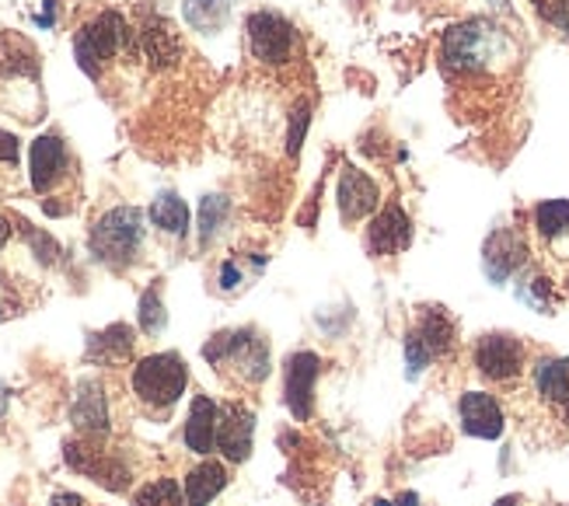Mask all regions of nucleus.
I'll use <instances>...</instances> for the list:
<instances>
[{
  "mask_svg": "<svg viewBox=\"0 0 569 506\" xmlns=\"http://www.w3.org/2000/svg\"><path fill=\"white\" fill-rule=\"evenodd\" d=\"M531 4L556 32H562L569 39V0H531Z\"/></svg>",
  "mask_w": 569,
  "mask_h": 506,
  "instance_id": "nucleus-29",
  "label": "nucleus"
},
{
  "mask_svg": "<svg viewBox=\"0 0 569 506\" xmlns=\"http://www.w3.org/2000/svg\"><path fill=\"white\" fill-rule=\"evenodd\" d=\"M217 416H220V405L207 395H196L192 398V409H189V419H186V447L192 454H207L217 447Z\"/></svg>",
  "mask_w": 569,
  "mask_h": 506,
  "instance_id": "nucleus-19",
  "label": "nucleus"
},
{
  "mask_svg": "<svg viewBox=\"0 0 569 506\" xmlns=\"http://www.w3.org/2000/svg\"><path fill=\"white\" fill-rule=\"evenodd\" d=\"M18 161V137L0 130V165H14Z\"/></svg>",
  "mask_w": 569,
  "mask_h": 506,
  "instance_id": "nucleus-33",
  "label": "nucleus"
},
{
  "mask_svg": "<svg viewBox=\"0 0 569 506\" xmlns=\"http://www.w3.org/2000/svg\"><path fill=\"white\" fill-rule=\"evenodd\" d=\"M8 238H11V224H8L4 217H0V248L8 245Z\"/></svg>",
  "mask_w": 569,
  "mask_h": 506,
  "instance_id": "nucleus-36",
  "label": "nucleus"
},
{
  "mask_svg": "<svg viewBox=\"0 0 569 506\" xmlns=\"http://www.w3.org/2000/svg\"><path fill=\"white\" fill-rule=\"evenodd\" d=\"M24 227V235H29V245L39 251V259L42 262H57V256H60V248H57V241L49 238V235H42V231H32L29 224H21Z\"/></svg>",
  "mask_w": 569,
  "mask_h": 506,
  "instance_id": "nucleus-32",
  "label": "nucleus"
},
{
  "mask_svg": "<svg viewBox=\"0 0 569 506\" xmlns=\"http://www.w3.org/2000/svg\"><path fill=\"white\" fill-rule=\"evenodd\" d=\"M412 241V220L399 202H388V207L375 217L367 231V251L370 256H395V251H406Z\"/></svg>",
  "mask_w": 569,
  "mask_h": 506,
  "instance_id": "nucleus-15",
  "label": "nucleus"
},
{
  "mask_svg": "<svg viewBox=\"0 0 569 506\" xmlns=\"http://www.w3.org/2000/svg\"><path fill=\"white\" fill-rule=\"evenodd\" d=\"M455 349V321L443 308H423L406 336V367L409 377H419L433 360L451 357Z\"/></svg>",
  "mask_w": 569,
  "mask_h": 506,
  "instance_id": "nucleus-6",
  "label": "nucleus"
},
{
  "mask_svg": "<svg viewBox=\"0 0 569 506\" xmlns=\"http://www.w3.org/2000/svg\"><path fill=\"white\" fill-rule=\"evenodd\" d=\"M321 374V360L318 353L311 349H301L293 353L287 360V381H283V395H287V409L293 413V419H311V409H315V381Z\"/></svg>",
  "mask_w": 569,
  "mask_h": 506,
  "instance_id": "nucleus-11",
  "label": "nucleus"
},
{
  "mask_svg": "<svg viewBox=\"0 0 569 506\" xmlns=\"http://www.w3.org/2000/svg\"><path fill=\"white\" fill-rule=\"evenodd\" d=\"M151 220H154V227H161L164 235H186L189 231V207L176 192H161L151 202Z\"/></svg>",
  "mask_w": 569,
  "mask_h": 506,
  "instance_id": "nucleus-23",
  "label": "nucleus"
},
{
  "mask_svg": "<svg viewBox=\"0 0 569 506\" xmlns=\"http://www.w3.org/2000/svg\"><path fill=\"white\" fill-rule=\"evenodd\" d=\"M461 429L476 440H500L507 429V416L497 395L489 391H465L458 401Z\"/></svg>",
  "mask_w": 569,
  "mask_h": 506,
  "instance_id": "nucleus-9",
  "label": "nucleus"
},
{
  "mask_svg": "<svg viewBox=\"0 0 569 506\" xmlns=\"http://www.w3.org/2000/svg\"><path fill=\"white\" fill-rule=\"evenodd\" d=\"M67 168V147L57 133H46L32 143V189L46 192L60 182Z\"/></svg>",
  "mask_w": 569,
  "mask_h": 506,
  "instance_id": "nucleus-20",
  "label": "nucleus"
},
{
  "mask_svg": "<svg viewBox=\"0 0 569 506\" xmlns=\"http://www.w3.org/2000/svg\"><path fill=\"white\" fill-rule=\"evenodd\" d=\"M517 294H521L528 304H535L538 311H549L552 308V284L546 280V276H531V280L521 290H517Z\"/></svg>",
  "mask_w": 569,
  "mask_h": 506,
  "instance_id": "nucleus-30",
  "label": "nucleus"
},
{
  "mask_svg": "<svg viewBox=\"0 0 569 506\" xmlns=\"http://www.w3.org/2000/svg\"><path fill=\"white\" fill-rule=\"evenodd\" d=\"M189 385V367L179 353H154L133 367V391L151 409H168L182 398Z\"/></svg>",
  "mask_w": 569,
  "mask_h": 506,
  "instance_id": "nucleus-4",
  "label": "nucleus"
},
{
  "mask_svg": "<svg viewBox=\"0 0 569 506\" xmlns=\"http://www.w3.org/2000/svg\"><path fill=\"white\" fill-rule=\"evenodd\" d=\"M241 284V272L234 266V259H228L224 266H220V290H234Z\"/></svg>",
  "mask_w": 569,
  "mask_h": 506,
  "instance_id": "nucleus-34",
  "label": "nucleus"
},
{
  "mask_svg": "<svg viewBox=\"0 0 569 506\" xmlns=\"http://www.w3.org/2000/svg\"><path fill=\"white\" fill-rule=\"evenodd\" d=\"M252 437H256V416L238 401H228L217 416V450L228 462L241 465L252 454Z\"/></svg>",
  "mask_w": 569,
  "mask_h": 506,
  "instance_id": "nucleus-12",
  "label": "nucleus"
},
{
  "mask_svg": "<svg viewBox=\"0 0 569 506\" xmlns=\"http://www.w3.org/2000/svg\"><path fill=\"white\" fill-rule=\"evenodd\" d=\"M49 506H84V499L78 493H57Z\"/></svg>",
  "mask_w": 569,
  "mask_h": 506,
  "instance_id": "nucleus-35",
  "label": "nucleus"
},
{
  "mask_svg": "<svg viewBox=\"0 0 569 506\" xmlns=\"http://www.w3.org/2000/svg\"><path fill=\"white\" fill-rule=\"evenodd\" d=\"M164 325H168V315H164V304H161V287L154 284L140 297V328L147 336H158Z\"/></svg>",
  "mask_w": 569,
  "mask_h": 506,
  "instance_id": "nucleus-28",
  "label": "nucleus"
},
{
  "mask_svg": "<svg viewBox=\"0 0 569 506\" xmlns=\"http://www.w3.org/2000/svg\"><path fill=\"white\" fill-rule=\"evenodd\" d=\"M249 46L252 57L262 63H287L297 49V29L277 11H256L249 14Z\"/></svg>",
  "mask_w": 569,
  "mask_h": 506,
  "instance_id": "nucleus-8",
  "label": "nucleus"
},
{
  "mask_svg": "<svg viewBox=\"0 0 569 506\" xmlns=\"http://www.w3.org/2000/svg\"><path fill=\"white\" fill-rule=\"evenodd\" d=\"M399 506H419V496L416 493H406V496H399Z\"/></svg>",
  "mask_w": 569,
  "mask_h": 506,
  "instance_id": "nucleus-37",
  "label": "nucleus"
},
{
  "mask_svg": "<svg viewBox=\"0 0 569 506\" xmlns=\"http://www.w3.org/2000/svg\"><path fill=\"white\" fill-rule=\"evenodd\" d=\"M308 122H311L308 106H297L293 116H290V133H287V150H290V155H297V150H301L305 133H308Z\"/></svg>",
  "mask_w": 569,
  "mask_h": 506,
  "instance_id": "nucleus-31",
  "label": "nucleus"
},
{
  "mask_svg": "<svg viewBox=\"0 0 569 506\" xmlns=\"http://www.w3.org/2000/svg\"><path fill=\"white\" fill-rule=\"evenodd\" d=\"M133 506H186V493L176 478H154L133 496Z\"/></svg>",
  "mask_w": 569,
  "mask_h": 506,
  "instance_id": "nucleus-26",
  "label": "nucleus"
},
{
  "mask_svg": "<svg viewBox=\"0 0 569 506\" xmlns=\"http://www.w3.org/2000/svg\"><path fill=\"white\" fill-rule=\"evenodd\" d=\"M67 465L78 468L81 475L91 478V483L106 486L112 493H122L130 486V468L122 465L119 458H112L109 450L84 447V444H67Z\"/></svg>",
  "mask_w": 569,
  "mask_h": 506,
  "instance_id": "nucleus-13",
  "label": "nucleus"
},
{
  "mask_svg": "<svg viewBox=\"0 0 569 506\" xmlns=\"http://www.w3.org/2000/svg\"><path fill=\"white\" fill-rule=\"evenodd\" d=\"M535 227L546 241H559L569 235V199H546L535 207Z\"/></svg>",
  "mask_w": 569,
  "mask_h": 506,
  "instance_id": "nucleus-24",
  "label": "nucleus"
},
{
  "mask_svg": "<svg viewBox=\"0 0 569 506\" xmlns=\"http://www.w3.org/2000/svg\"><path fill=\"white\" fill-rule=\"evenodd\" d=\"M228 0H186V21L196 32H217L228 21Z\"/></svg>",
  "mask_w": 569,
  "mask_h": 506,
  "instance_id": "nucleus-25",
  "label": "nucleus"
},
{
  "mask_svg": "<svg viewBox=\"0 0 569 506\" xmlns=\"http://www.w3.org/2000/svg\"><path fill=\"white\" fill-rule=\"evenodd\" d=\"M224 486H228V468L213 458L200 462L186 475V489H182L186 506H207L210 499H217L220 493H224Z\"/></svg>",
  "mask_w": 569,
  "mask_h": 506,
  "instance_id": "nucleus-21",
  "label": "nucleus"
},
{
  "mask_svg": "<svg viewBox=\"0 0 569 506\" xmlns=\"http://www.w3.org/2000/svg\"><path fill=\"white\" fill-rule=\"evenodd\" d=\"M140 49H143V60L151 63L154 70H168L182 60V39L179 32L161 14H147L140 21Z\"/></svg>",
  "mask_w": 569,
  "mask_h": 506,
  "instance_id": "nucleus-16",
  "label": "nucleus"
},
{
  "mask_svg": "<svg viewBox=\"0 0 569 506\" xmlns=\"http://www.w3.org/2000/svg\"><path fill=\"white\" fill-rule=\"evenodd\" d=\"M525 262H528V245L521 235L510 231V227H503V231H497L486 241L482 269L492 284H507L517 269H525Z\"/></svg>",
  "mask_w": 569,
  "mask_h": 506,
  "instance_id": "nucleus-14",
  "label": "nucleus"
},
{
  "mask_svg": "<svg viewBox=\"0 0 569 506\" xmlns=\"http://www.w3.org/2000/svg\"><path fill=\"white\" fill-rule=\"evenodd\" d=\"M472 360L479 367V374L492 385H513L517 377L525 374L528 364V349L525 343L510 336V333H486L476 339L472 346Z\"/></svg>",
  "mask_w": 569,
  "mask_h": 506,
  "instance_id": "nucleus-7",
  "label": "nucleus"
},
{
  "mask_svg": "<svg viewBox=\"0 0 569 506\" xmlns=\"http://www.w3.org/2000/svg\"><path fill=\"white\" fill-rule=\"evenodd\" d=\"M133 328L130 325H109L106 333H98L91 339V357L102 360V364H122L133 353Z\"/></svg>",
  "mask_w": 569,
  "mask_h": 506,
  "instance_id": "nucleus-22",
  "label": "nucleus"
},
{
  "mask_svg": "<svg viewBox=\"0 0 569 506\" xmlns=\"http://www.w3.org/2000/svg\"><path fill=\"white\" fill-rule=\"evenodd\" d=\"M497 49H500L497 29H489L486 21H468L443 36L440 60H443V70H451V73H479L497 60Z\"/></svg>",
  "mask_w": 569,
  "mask_h": 506,
  "instance_id": "nucleus-5",
  "label": "nucleus"
},
{
  "mask_svg": "<svg viewBox=\"0 0 569 506\" xmlns=\"http://www.w3.org/2000/svg\"><path fill=\"white\" fill-rule=\"evenodd\" d=\"M497 506H521V496H503L497 499Z\"/></svg>",
  "mask_w": 569,
  "mask_h": 506,
  "instance_id": "nucleus-38",
  "label": "nucleus"
},
{
  "mask_svg": "<svg viewBox=\"0 0 569 506\" xmlns=\"http://www.w3.org/2000/svg\"><path fill=\"white\" fill-rule=\"evenodd\" d=\"M228 214H231V202L224 196H207L203 199V207H200V241L203 245L217 238V231L224 227Z\"/></svg>",
  "mask_w": 569,
  "mask_h": 506,
  "instance_id": "nucleus-27",
  "label": "nucleus"
},
{
  "mask_svg": "<svg viewBox=\"0 0 569 506\" xmlns=\"http://www.w3.org/2000/svg\"><path fill=\"white\" fill-rule=\"evenodd\" d=\"M143 241V214L137 207H116L91 227V256L112 269L137 259Z\"/></svg>",
  "mask_w": 569,
  "mask_h": 506,
  "instance_id": "nucleus-1",
  "label": "nucleus"
},
{
  "mask_svg": "<svg viewBox=\"0 0 569 506\" xmlns=\"http://www.w3.org/2000/svg\"><path fill=\"white\" fill-rule=\"evenodd\" d=\"M531 391L556 419L569 423V357H541L531 367Z\"/></svg>",
  "mask_w": 569,
  "mask_h": 506,
  "instance_id": "nucleus-10",
  "label": "nucleus"
},
{
  "mask_svg": "<svg viewBox=\"0 0 569 506\" xmlns=\"http://www.w3.org/2000/svg\"><path fill=\"white\" fill-rule=\"evenodd\" d=\"M130 42V24L119 11H102L94 14L81 32L73 36V57L88 78H102V67Z\"/></svg>",
  "mask_w": 569,
  "mask_h": 506,
  "instance_id": "nucleus-3",
  "label": "nucleus"
},
{
  "mask_svg": "<svg viewBox=\"0 0 569 506\" xmlns=\"http://www.w3.org/2000/svg\"><path fill=\"white\" fill-rule=\"evenodd\" d=\"M70 419L84 437H106L109 434V405H106L102 385L98 381L78 385V395H73V405H70Z\"/></svg>",
  "mask_w": 569,
  "mask_h": 506,
  "instance_id": "nucleus-18",
  "label": "nucleus"
},
{
  "mask_svg": "<svg viewBox=\"0 0 569 506\" xmlns=\"http://www.w3.org/2000/svg\"><path fill=\"white\" fill-rule=\"evenodd\" d=\"M203 357L213 367H234L244 385H262L269 377V343L256 328H238V333H220L203 346Z\"/></svg>",
  "mask_w": 569,
  "mask_h": 506,
  "instance_id": "nucleus-2",
  "label": "nucleus"
},
{
  "mask_svg": "<svg viewBox=\"0 0 569 506\" xmlns=\"http://www.w3.org/2000/svg\"><path fill=\"white\" fill-rule=\"evenodd\" d=\"M4 405H8V395H4V388H0V416H4Z\"/></svg>",
  "mask_w": 569,
  "mask_h": 506,
  "instance_id": "nucleus-39",
  "label": "nucleus"
},
{
  "mask_svg": "<svg viewBox=\"0 0 569 506\" xmlns=\"http://www.w3.org/2000/svg\"><path fill=\"white\" fill-rule=\"evenodd\" d=\"M381 202V192L375 186V179H367L360 168H346L339 179V217L346 224H357L367 214H375Z\"/></svg>",
  "mask_w": 569,
  "mask_h": 506,
  "instance_id": "nucleus-17",
  "label": "nucleus"
}]
</instances>
